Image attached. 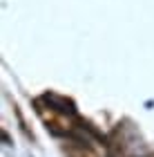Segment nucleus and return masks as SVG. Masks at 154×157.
<instances>
[{"label": "nucleus", "instance_id": "f257e3e1", "mask_svg": "<svg viewBox=\"0 0 154 157\" xmlns=\"http://www.w3.org/2000/svg\"><path fill=\"white\" fill-rule=\"evenodd\" d=\"M47 101H54V103H58V105H65V101H60L58 97H54V94H47L45 97ZM60 112H74V108H72V103H67V108H58Z\"/></svg>", "mask_w": 154, "mask_h": 157}]
</instances>
